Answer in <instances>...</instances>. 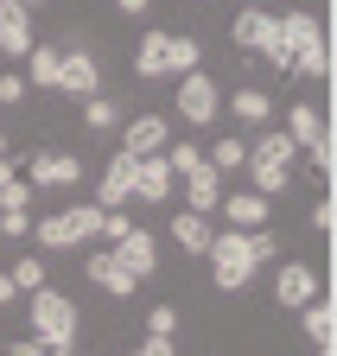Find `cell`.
Here are the masks:
<instances>
[{
	"instance_id": "cell-1",
	"label": "cell",
	"mask_w": 337,
	"mask_h": 356,
	"mask_svg": "<svg viewBox=\"0 0 337 356\" xmlns=\"http://www.w3.org/2000/svg\"><path fill=\"white\" fill-rule=\"evenodd\" d=\"M26 325H32V343H45V350H58V356H70L76 350V299L70 293H58V286H38V293H26Z\"/></svg>"
},
{
	"instance_id": "cell-2",
	"label": "cell",
	"mask_w": 337,
	"mask_h": 356,
	"mask_svg": "<svg viewBox=\"0 0 337 356\" xmlns=\"http://www.w3.org/2000/svg\"><path fill=\"white\" fill-rule=\"evenodd\" d=\"M204 64V44L191 38V32H147L140 38V51H134V76H185V70H197Z\"/></svg>"
},
{
	"instance_id": "cell-3",
	"label": "cell",
	"mask_w": 337,
	"mask_h": 356,
	"mask_svg": "<svg viewBox=\"0 0 337 356\" xmlns=\"http://www.w3.org/2000/svg\"><path fill=\"white\" fill-rule=\"evenodd\" d=\"M293 153H299V147L286 140V127H261V134H255V147H248V165H242L248 178H255L248 191L280 197V191L293 185Z\"/></svg>"
},
{
	"instance_id": "cell-4",
	"label": "cell",
	"mask_w": 337,
	"mask_h": 356,
	"mask_svg": "<svg viewBox=\"0 0 337 356\" xmlns=\"http://www.w3.org/2000/svg\"><path fill=\"white\" fill-rule=\"evenodd\" d=\"M280 19V38H286V70H299V76H331V51H324V26L306 13V7H293V13H274Z\"/></svg>"
},
{
	"instance_id": "cell-5",
	"label": "cell",
	"mask_w": 337,
	"mask_h": 356,
	"mask_svg": "<svg viewBox=\"0 0 337 356\" xmlns=\"http://www.w3.org/2000/svg\"><path fill=\"white\" fill-rule=\"evenodd\" d=\"M102 229V210L96 204H70V210H51L45 222H32V236L45 254H64V248H83V242H96Z\"/></svg>"
},
{
	"instance_id": "cell-6",
	"label": "cell",
	"mask_w": 337,
	"mask_h": 356,
	"mask_svg": "<svg viewBox=\"0 0 337 356\" xmlns=\"http://www.w3.org/2000/svg\"><path fill=\"white\" fill-rule=\"evenodd\" d=\"M204 254H210V280H217L223 293H242L248 280H255V254H248V229H217Z\"/></svg>"
},
{
	"instance_id": "cell-7",
	"label": "cell",
	"mask_w": 337,
	"mask_h": 356,
	"mask_svg": "<svg viewBox=\"0 0 337 356\" xmlns=\"http://www.w3.org/2000/svg\"><path fill=\"white\" fill-rule=\"evenodd\" d=\"M172 115H179L185 127H217V115H223V89H217V76H204V64L179 76V102H172Z\"/></svg>"
},
{
	"instance_id": "cell-8",
	"label": "cell",
	"mask_w": 337,
	"mask_h": 356,
	"mask_svg": "<svg viewBox=\"0 0 337 356\" xmlns=\"http://www.w3.org/2000/svg\"><path fill=\"white\" fill-rule=\"evenodd\" d=\"M58 89H64V96H102V64H96V51H90V44H83V32L64 44V51H58Z\"/></svg>"
},
{
	"instance_id": "cell-9",
	"label": "cell",
	"mask_w": 337,
	"mask_h": 356,
	"mask_svg": "<svg viewBox=\"0 0 337 356\" xmlns=\"http://www.w3.org/2000/svg\"><path fill=\"white\" fill-rule=\"evenodd\" d=\"M286 140H293V147H306L318 172H331V127H324V108L293 102V108H286Z\"/></svg>"
},
{
	"instance_id": "cell-10",
	"label": "cell",
	"mask_w": 337,
	"mask_h": 356,
	"mask_svg": "<svg viewBox=\"0 0 337 356\" xmlns=\"http://www.w3.org/2000/svg\"><path fill=\"white\" fill-rule=\"evenodd\" d=\"M32 191H70L83 185V159L76 153H51V147H38L32 153V178H26Z\"/></svg>"
},
{
	"instance_id": "cell-11",
	"label": "cell",
	"mask_w": 337,
	"mask_h": 356,
	"mask_svg": "<svg viewBox=\"0 0 337 356\" xmlns=\"http://www.w3.org/2000/svg\"><path fill=\"white\" fill-rule=\"evenodd\" d=\"M165 147H172V121H165V115L121 121V153H128V159H147V153H165Z\"/></svg>"
},
{
	"instance_id": "cell-12",
	"label": "cell",
	"mask_w": 337,
	"mask_h": 356,
	"mask_svg": "<svg viewBox=\"0 0 337 356\" xmlns=\"http://www.w3.org/2000/svg\"><path fill=\"white\" fill-rule=\"evenodd\" d=\"M318 267H306V261H280L274 267V299L286 305V312H299V305H312L318 299Z\"/></svg>"
},
{
	"instance_id": "cell-13",
	"label": "cell",
	"mask_w": 337,
	"mask_h": 356,
	"mask_svg": "<svg viewBox=\"0 0 337 356\" xmlns=\"http://www.w3.org/2000/svg\"><path fill=\"white\" fill-rule=\"evenodd\" d=\"M108 254L128 267L134 280H153V267H159V236H153V229H128L121 242H108Z\"/></svg>"
},
{
	"instance_id": "cell-14",
	"label": "cell",
	"mask_w": 337,
	"mask_h": 356,
	"mask_svg": "<svg viewBox=\"0 0 337 356\" xmlns=\"http://www.w3.org/2000/svg\"><path fill=\"white\" fill-rule=\"evenodd\" d=\"M172 165H165V153H147V159H134V197L140 204H165L172 197Z\"/></svg>"
},
{
	"instance_id": "cell-15",
	"label": "cell",
	"mask_w": 337,
	"mask_h": 356,
	"mask_svg": "<svg viewBox=\"0 0 337 356\" xmlns=\"http://www.w3.org/2000/svg\"><path fill=\"white\" fill-rule=\"evenodd\" d=\"M83 280H90V286H102L108 299H128V293L140 286V280H134V274H128V267H121V261H115L108 248H102V254H90V261H83Z\"/></svg>"
},
{
	"instance_id": "cell-16",
	"label": "cell",
	"mask_w": 337,
	"mask_h": 356,
	"mask_svg": "<svg viewBox=\"0 0 337 356\" xmlns=\"http://www.w3.org/2000/svg\"><path fill=\"white\" fill-rule=\"evenodd\" d=\"M121 204H134V159L128 153H115L102 165V197H96V210H121Z\"/></svg>"
},
{
	"instance_id": "cell-17",
	"label": "cell",
	"mask_w": 337,
	"mask_h": 356,
	"mask_svg": "<svg viewBox=\"0 0 337 356\" xmlns=\"http://www.w3.org/2000/svg\"><path fill=\"white\" fill-rule=\"evenodd\" d=\"M268 204L274 197H261V191H223V216H229V229H268Z\"/></svg>"
},
{
	"instance_id": "cell-18",
	"label": "cell",
	"mask_w": 337,
	"mask_h": 356,
	"mask_svg": "<svg viewBox=\"0 0 337 356\" xmlns=\"http://www.w3.org/2000/svg\"><path fill=\"white\" fill-rule=\"evenodd\" d=\"M32 13L26 7H0V58H26L32 51Z\"/></svg>"
},
{
	"instance_id": "cell-19",
	"label": "cell",
	"mask_w": 337,
	"mask_h": 356,
	"mask_svg": "<svg viewBox=\"0 0 337 356\" xmlns=\"http://www.w3.org/2000/svg\"><path fill=\"white\" fill-rule=\"evenodd\" d=\"M229 38L242 44V51H268V38H274V13H268V7H242L236 26H229Z\"/></svg>"
},
{
	"instance_id": "cell-20",
	"label": "cell",
	"mask_w": 337,
	"mask_h": 356,
	"mask_svg": "<svg viewBox=\"0 0 337 356\" xmlns=\"http://www.w3.org/2000/svg\"><path fill=\"white\" fill-rule=\"evenodd\" d=\"M299 331L312 337V350L318 356H331V331H337V312H331V299L318 293L312 305H299Z\"/></svg>"
},
{
	"instance_id": "cell-21",
	"label": "cell",
	"mask_w": 337,
	"mask_h": 356,
	"mask_svg": "<svg viewBox=\"0 0 337 356\" xmlns=\"http://www.w3.org/2000/svg\"><path fill=\"white\" fill-rule=\"evenodd\" d=\"M223 108H229L242 127H268V121H274V102H268V89H255V83H242V89H236V96H229Z\"/></svg>"
},
{
	"instance_id": "cell-22",
	"label": "cell",
	"mask_w": 337,
	"mask_h": 356,
	"mask_svg": "<svg viewBox=\"0 0 337 356\" xmlns=\"http://www.w3.org/2000/svg\"><path fill=\"white\" fill-rule=\"evenodd\" d=\"M185 204H191L197 216H210V210L223 204V172H210V159H204V165L185 178Z\"/></svg>"
},
{
	"instance_id": "cell-23",
	"label": "cell",
	"mask_w": 337,
	"mask_h": 356,
	"mask_svg": "<svg viewBox=\"0 0 337 356\" xmlns=\"http://www.w3.org/2000/svg\"><path fill=\"white\" fill-rule=\"evenodd\" d=\"M210 236H217V229H210L197 210H179V216H172V242H179L185 254H204V248H210Z\"/></svg>"
},
{
	"instance_id": "cell-24",
	"label": "cell",
	"mask_w": 337,
	"mask_h": 356,
	"mask_svg": "<svg viewBox=\"0 0 337 356\" xmlns=\"http://www.w3.org/2000/svg\"><path fill=\"white\" fill-rule=\"evenodd\" d=\"M26 89H58V44H32L26 51Z\"/></svg>"
},
{
	"instance_id": "cell-25",
	"label": "cell",
	"mask_w": 337,
	"mask_h": 356,
	"mask_svg": "<svg viewBox=\"0 0 337 356\" xmlns=\"http://www.w3.org/2000/svg\"><path fill=\"white\" fill-rule=\"evenodd\" d=\"M83 127L90 134H121V102L115 96H83Z\"/></svg>"
},
{
	"instance_id": "cell-26",
	"label": "cell",
	"mask_w": 337,
	"mask_h": 356,
	"mask_svg": "<svg viewBox=\"0 0 337 356\" xmlns=\"http://www.w3.org/2000/svg\"><path fill=\"white\" fill-rule=\"evenodd\" d=\"M242 165H248V140H236V134H229V140L210 147V172H242Z\"/></svg>"
},
{
	"instance_id": "cell-27",
	"label": "cell",
	"mask_w": 337,
	"mask_h": 356,
	"mask_svg": "<svg viewBox=\"0 0 337 356\" xmlns=\"http://www.w3.org/2000/svg\"><path fill=\"white\" fill-rule=\"evenodd\" d=\"M165 165H172V178H191V172L204 165V147H191V140H179V147H165Z\"/></svg>"
},
{
	"instance_id": "cell-28",
	"label": "cell",
	"mask_w": 337,
	"mask_h": 356,
	"mask_svg": "<svg viewBox=\"0 0 337 356\" xmlns=\"http://www.w3.org/2000/svg\"><path fill=\"white\" fill-rule=\"evenodd\" d=\"M13 286H19V293H38V286H51V280H45V254H26V261L13 267Z\"/></svg>"
},
{
	"instance_id": "cell-29",
	"label": "cell",
	"mask_w": 337,
	"mask_h": 356,
	"mask_svg": "<svg viewBox=\"0 0 337 356\" xmlns=\"http://www.w3.org/2000/svg\"><path fill=\"white\" fill-rule=\"evenodd\" d=\"M0 210H32V185L26 178H0Z\"/></svg>"
},
{
	"instance_id": "cell-30",
	"label": "cell",
	"mask_w": 337,
	"mask_h": 356,
	"mask_svg": "<svg viewBox=\"0 0 337 356\" xmlns=\"http://www.w3.org/2000/svg\"><path fill=\"white\" fill-rule=\"evenodd\" d=\"M179 331V305H153L147 312V337H172Z\"/></svg>"
},
{
	"instance_id": "cell-31",
	"label": "cell",
	"mask_w": 337,
	"mask_h": 356,
	"mask_svg": "<svg viewBox=\"0 0 337 356\" xmlns=\"http://www.w3.org/2000/svg\"><path fill=\"white\" fill-rule=\"evenodd\" d=\"M248 254H255V267H268V261L280 254V242H274V229H248Z\"/></svg>"
},
{
	"instance_id": "cell-32",
	"label": "cell",
	"mask_w": 337,
	"mask_h": 356,
	"mask_svg": "<svg viewBox=\"0 0 337 356\" xmlns=\"http://www.w3.org/2000/svg\"><path fill=\"white\" fill-rule=\"evenodd\" d=\"M0 236H7V242L32 236V210H0Z\"/></svg>"
},
{
	"instance_id": "cell-33",
	"label": "cell",
	"mask_w": 337,
	"mask_h": 356,
	"mask_svg": "<svg viewBox=\"0 0 337 356\" xmlns=\"http://www.w3.org/2000/svg\"><path fill=\"white\" fill-rule=\"evenodd\" d=\"M128 229H134V222L121 216V210H102V229H96V236H102V248H108V242H121Z\"/></svg>"
},
{
	"instance_id": "cell-34",
	"label": "cell",
	"mask_w": 337,
	"mask_h": 356,
	"mask_svg": "<svg viewBox=\"0 0 337 356\" xmlns=\"http://www.w3.org/2000/svg\"><path fill=\"white\" fill-rule=\"evenodd\" d=\"M19 102H26V76L7 70V76H0V108H19Z\"/></svg>"
},
{
	"instance_id": "cell-35",
	"label": "cell",
	"mask_w": 337,
	"mask_h": 356,
	"mask_svg": "<svg viewBox=\"0 0 337 356\" xmlns=\"http://www.w3.org/2000/svg\"><path fill=\"white\" fill-rule=\"evenodd\" d=\"M134 356H179V350H172V337H147V343H140Z\"/></svg>"
},
{
	"instance_id": "cell-36",
	"label": "cell",
	"mask_w": 337,
	"mask_h": 356,
	"mask_svg": "<svg viewBox=\"0 0 337 356\" xmlns=\"http://www.w3.org/2000/svg\"><path fill=\"white\" fill-rule=\"evenodd\" d=\"M7 356H58V350H45V343H32V337H19V343H7Z\"/></svg>"
},
{
	"instance_id": "cell-37",
	"label": "cell",
	"mask_w": 337,
	"mask_h": 356,
	"mask_svg": "<svg viewBox=\"0 0 337 356\" xmlns=\"http://www.w3.org/2000/svg\"><path fill=\"white\" fill-rule=\"evenodd\" d=\"M331 222H337V210H331V197H324V204H312V229H331Z\"/></svg>"
},
{
	"instance_id": "cell-38",
	"label": "cell",
	"mask_w": 337,
	"mask_h": 356,
	"mask_svg": "<svg viewBox=\"0 0 337 356\" xmlns=\"http://www.w3.org/2000/svg\"><path fill=\"white\" fill-rule=\"evenodd\" d=\"M115 7L128 13V19H147V7H153V0H115Z\"/></svg>"
},
{
	"instance_id": "cell-39",
	"label": "cell",
	"mask_w": 337,
	"mask_h": 356,
	"mask_svg": "<svg viewBox=\"0 0 337 356\" xmlns=\"http://www.w3.org/2000/svg\"><path fill=\"white\" fill-rule=\"evenodd\" d=\"M13 299H19V286H13V274H0V312H7Z\"/></svg>"
},
{
	"instance_id": "cell-40",
	"label": "cell",
	"mask_w": 337,
	"mask_h": 356,
	"mask_svg": "<svg viewBox=\"0 0 337 356\" xmlns=\"http://www.w3.org/2000/svg\"><path fill=\"white\" fill-rule=\"evenodd\" d=\"M13 7H26V13H38V7H45V0H13Z\"/></svg>"
},
{
	"instance_id": "cell-41",
	"label": "cell",
	"mask_w": 337,
	"mask_h": 356,
	"mask_svg": "<svg viewBox=\"0 0 337 356\" xmlns=\"http://www.w3.org/2000/svg\"><path fill=\"white\" fill-rule=\"evenodd\" d=\"M0 178H13V165H7V159H0Z\"/></svg>"
},
{
	"instance_id": "cell-42",
	"label": "cell",
	"mask_w": 337,
	"mask_h": 356,
	"mask_svg": "<svg viewBox=\"0 0 337 356\" xmlns=\"http://www.w3.org/2000/svg\"><path fill=\"white\" fill-rule=\"evenodd\" d=\"M0 159H7V134H0Z\"/></svg>"
},
{
	"instance_id": "cell-43",
	"label": "cell",
	"mask_w": 337,
	"mask_h": 356,
	"mask_svg": "<svg viewBox=\"0 0 337 356\" xmlns=\"http://www.w3.org/2000/svg\"><path fill=\"white\" fill-rule=\"evenodd\" d=\"M242 7H261V0H242Z\"/></svg>"
},
{
	"instance_id": "cell-44",
	"label": "cell",
	"mask_w": 337,
	"mask_h": 356,
	"mask_svg": "<svg viewBox=\"0 0 337 356\" xmlns=\"http://www.w3.org/2000/svg\"><path fill=\"white\" fill-rule=\"evenodd\" d=\"M0 7H13V0H0Z\"/></svg>"
}]
</instances>
